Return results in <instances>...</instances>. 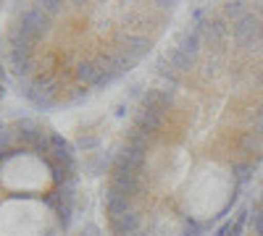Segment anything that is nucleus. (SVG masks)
<instances>
[{
    "label": "nucleus",
    "mask_w": 263,
    "mask_h": 236,
    "mask_svg": "<svg viewBox=\"0 0 263 236\" xmlns=\"http://www.w3.org/2000/svg\"><path fill=\"white\" fill-rule=\"evenodd\" d=\"M11 29H16V32H21V34H27V37L42 42V39L50 34V29H53V18H50L45 11H40L37 3H32L29 8H24V11L18 13V18L13 21Z\"/></svg>",
    "instance_id": "1"
},
{
    "label": "nucleus",
    "mask_w": 263,
    "mask_h": 236,
    "mask_svg": "<svg viewBox=\"0 0 263 236\" xmlns=\"http://www.w3.org/2000/svg\"><path fill=\"white\" fill-rule=\"evenodd\" d=\"M232 34H234V42L239 50H253L255 45H263V37H260V18L250 11L245 13L239 21L232 24Z\"/></svg>",
    "instance_id": "2"
},
{
    "label": "nucleus",
    "mask_w": 263,
    "mask_h": 236,
    "mask_svg": "<svg viewBox=\"0 0 263 236\" xmlns=\"http://www.w3.org/2000/svg\"><path fill=\"white\" fill-rule=\"evenodd\" d=\"M108 186H114L116 191H121V195H126V197H132V200H140L145 191H147L145 174H135V170H114V168H111Z\"/></svg>",
    "instance_id": "3"
},
{
    "label": "nucleus",
    "mask_w": 263,
    "mask_h": 236,
    "mask_svg": "<svg viewBox=\"0 0 263 236\" xmlns=\"http://www.w3.org/2000/svg\"><path fill=\"white\" fill-rule=\"evenodd\" d=\"M166 126V113L163 111H147V108H137L135 113V128L142 132L150 139H158V132H163Z\"/></svg>",
    "instance_id": "4"
},
{
    "label": "nucleus",
    "mask_w": 263,
    "mask_h": 236,
    "mask_svg": "<svg viewBox=\"0 0 263 236\" xmlns=\"http://www.w3.org/2000/svg\"><path fill=\"white\" fill-rule=\"evenodd\" d=\"M142 228H145V216L140 212V207L126 212V216L108 221V231L114 236H137V233H142Z\"/></svg>",
    "instance_id": "5"
},
{
    "label": "nucleus",
    "mask_w": 263,
    "mask_h": 236,
    "mask_svg": "<svg viewBox=\"0 0 263 236\" xmlns=\"http://www.w3.org/2000/svg\"><path fill=\"white\" fill-rule=\"evenodd\" d=\"M48 155H50V163H61L69 170L77 174V155H74V147L69 139H63L61 134L50 132V147H48Z\"/></svg>",
    "instance_id": "6"
},
{
    "label": "nucleus",
    "mask_w": 263,
    "mask_h": 236,
    "mask_svg": "<svg viewBox=\"0 0 263 236\" xmlns=\"http://www.w3.org/2000/svg\"><path fill=\"white\" fill-rule=\"evenodd\" d=\"M137 200H132L126 195H121V191H116L114 186L105 189V212H108V221L111 218H119V216H126V212L137 210Z\"/></svg>",
    "instance_id": "7"
},
{
    "label": "nucleus",
    "mask_w": 263,
    "mask_h": 236,
    "mask_svg": "<svg viewBox=\"0 0 263 236\" xmlns=\"http://www.w3.org/2000/svg\"><path fill=\"white\" fill-rule=\"evenodd\" d=\"M74 79L77 84H82V87H92L98 90V84H100V66H98V60L95 58H84L77 63V69H74Z\"/></svg>",
    "instance_id": "8"
},
{
    "label": "nucleus",
    "mask_w": 263,
    "mask_h": 236,
    "mask_svg": "<svg viewBox=\"0 0 263 236\" xmlns=\"http://www.w3.org/2000/svg\"><path fill=\"white\" fill-rule=\"evenodd\" d=\"M174 48H179L182 53L197 58V53H200V48H203V34L197 32L195 27H190V29H184V32L177 37V45H174Z\"/></svg>",
    "instance_id": "9"
},
{
    "label": "nucleus",
    "mask_w": 263,
    "mask_h": 236,
    "mask_svg": "<svg viewBox=\"0 0 263 236\" xmlns=\"http://www.w3.org/2000/svg\"><path fill=\"white\" fill-rule=\"evenodd\" d=\"M253 174H255V160L253 158H237V160H232V179L237 181V186L250 184Z\"/></svg>",
    "instance_id": "10"
},
{
    "label": "nucleus",
    "mask_w": 263,
    "mask_h": 236,
    "mask_svg": "<svg viewBox=\"0 0 263 236\" xmlns=\"http://www.w3.org/2000/svg\"><path fill=\"white\" fill-rule=\"evenodd\" d=\"M237 149H239V153H245V155L258 158L263 153V139L255 132H242V134L237 137Z\"/></svg>",
    "instance_id": "11"
},
{
    "label": "nucleus",
    "mask_w": 263,
    "mask_h": 236,
    "mask_svg": "<svg viewBox=\"0 0 263 236\" xmlns=\"http://www.w3.org/2000/svg\"><path fill=\"white\" fill-rule=\"evenodd\" d=\"M203 233H205V223L203 221L182 216V236H203Z\"/></svg>",
    "instance_id": "12"
},
{
    "label": "nucleus",
    "mask_w": 263,
    "mask_h": 236,
    "mask_svg": "<svg viewBox=\"0 0 263 236\" xmlns=\"http://www.w3.org/2000/svg\"><path fill=\"white\" fill-rule=\"evenodd\" d=\"M245 13H250V6L248 3H224V18H229L232 24L239 21Z\"/></svg>",
    "instance_id": "13"
},
{
    "label": "nucleus",
    "mask_w": 263,
    "mask_h": 236,
    "mask_svg": "<svg viewBox=\"0 0 263 236\" xmlns=\"http://www.w3.org/2000/svg\"><path fill=\"white\" fill-rule=\"evenodd\" d=\"M13 137L8 132H0V165H3L8 158H13Z\"/></svg>",
    "instance_id": "14"
},
{
    "label": "nucleus",
    "mask_w": 263,
    "mask_h": 236,
    "mask_svg": "<svg viewBox=\"0 0 263 236\" xmlns=\"http://www.w3.org/2000/svg\"><path fill=\"white\" fill-rule=\"evenodd\" d=\"M250 228H253L255 236H263V207H260L258 202H255L253 216H250Z\"/></svg>",
    "instance_id": "15"
},
{
    "label": "nucleus",
    "mask_w": 263,
    "mask_h": 236,
    "mask_svg": "<svg viewBox=\"0 0 263 236\" xmlns=\"http://www.w3.org/2000/svg\"><path fill=\"white\" fill-rule=\"evenodd\" d=\"M37 6H40V11H45L50 18L63 13V8H66V3H58V0H45V3H37Z\"/></svg>",
    "instance_id": "16"
},
{
    "label": "nucleus",
    "mask_w": 263,
    "mask_h": 236,
    "mask_svg": "<svg viewBox=\"0 0 263 236\" xmlns=\"http://www.w3.org/2000/svg\"><path fill=\"white\" fill-rule=\"evenodd\" d=\"M98 144H100V139H98V137H84V139L79 142V147L84 149V153H90V149H95Z\"/></svg>",
    "instance_id": "17"
},
{
    "label": "nucleus",
    "mask_w": 263,
    "mask_h": 236,
    "mask_svg": "<svg viewBox=\"0 0 263 236\" xmlns=\"http://www.w3.org/2000/svg\"><path fill=\"white\" fill-rule=\"evenodd\" d=\"M253 132L263 139V118H253Z\"/></svg>",
    "instance_id": "18"
},
{
    "label": "nucleus",
    "mask_w": 263,
    "mask_h": 236,
    "mask_svg": "<svg viewBox=\"0 0 263 236\" xmlns=\"http://www.w3.org/2000/svg\"><path fill=\"white\" fill-rule=\"evenodd\" d=\"M227 236H242V226H237V223H234V226H232V231H229Z\"/></svg>",
    "instance_id": "19"
},
{
    "label": "nucleus",
    "mask_w": 263,
    "mask_h": 236,
    "mask_svg": "<svg viewBox=\"0 0 263 236\" xmlns=\"http://www.w3.org/2000/svg\"><path fill=\"white\" fill-rule=\"evenodd\" d=\"M0 81H3V84L8 81V74H6V66H3V63H0Z\"/></svg>",
    "instance_id": "20"
},
{
    "label": "nucleus",
    "mask_w": 263,
    "mask_h": 236,
    "mask_svg": "<svg viewBox=\"0 0 263 236\" xmlns=\"http://www.w3.org/2000/svg\"><path fill=\"white\" fill-rule=\"evenodd\" d=\"M255 84H258V87H260V90H263V69H260V71H258V74H255Z\"/></svg>",
    "instance_id": "21"
},
{
    "label": "nucleus",
    "mask_w": 263,
    "mask_h": 236,
    "mask_svg": "<svg viewBox=\"0 0 263 236\" xmlns=\"http://www.w3.org/2000/svg\"><path fill=\"white\" fill-rule=\"evenodd\" d=\"M3 97H6V84L0 81V102H3Z\"/></svg>",
    "instance_id": "22"
},
{
    "label": "nucleus",
    "mask_w": 263,
    "mask_h": 236,
    "mask_svg": "<svg viewBox=\"0 0 263 236\" xmlns=\"http://www.w3.org/2000/svg\"><path fill=\"white\" fill-rule=\"evenodd\" d=\"M258 205H260V207H263V195H260V197H258Z\"/></svg>",
    "instance_id": "23"
},
{
    "label": "nucleus",
    "mask_w": 263,
    "mask_h": 236,
    "mask_svg": "<svg viewBox=\"0 0 263 236\" xmlns=\"http://www.w3.org/2000/svg\"><path fill=\"white\" fill-rule=\"evenodd\" d=\"M79 236H84V233H79Z\"/></svg>",
    "instance_id": "24"
}]
</instances>
